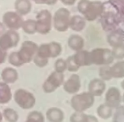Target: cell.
I'll return each instance as SVG.
<instances>
[{
  "instance_id": "cell-18",
  "label": "cell",
  "mask_w": 124,
  "mask_h": 122,
  "mask_svg": "<svg viewBox=\"0 0 124 122\" xmlns=\"http://www.w3.org/2000/svg\"><path fill=\"white\" fill-rule=\"evenodd\" d=\"M46 115L49 122H62L64 119V114L62 110L56 107L48 108Z\"/></svg>"
},
{
  "instance_id": "cell-20",
  "label": "cell",
  "mask_w": 124,
  "mask_h": 122,
  "mask_svg": "<svg viewBox=\"0 0 124 122\" xmlns=\"http://www.w3.org/2000/svg\"><path fill=\"white\" fill-rule=\"evenodd\" d=\"M86 24V20L83 17L76 15L70 18L69 28L74 31L80 32L85 28Z\"/></svg>"
},
{
  "instance_id": "cell-13",
  "label": "cell",
  "mask_w": 124,
  "mask_h": 122,
  "mask_svg": "<svg viewBox=\"0 0 124 122\" xmlns=\"http://www.w3.org/2000/svg\"><path fill=\"white\" fill-rule=\"evenodd\" d=\"M100 23L103 30L105 31H112L115 30L118 25V20L116 15L108 12L102 15Z\"/></svg>"
},
{
  "instance_id": "cell-33",
  "label": "cell",
  "mask_w": 124,
  "mask_h": 122,
  "mask_svg": "<svg viewBox=\"0 0 124 122\" xmlns=\"http://www.w3.org/2000/svg\"><path fill=\"white\" fill-rule=\"evenodd\" d=\"M87 114L83 112L75 111L70 117V122H86Z\"/></svg>"
},
{
  "instance_id": "cell-23",
  "label": "cell",
  "mask_w": 124,
  "mask_h": 122,
  "mask_svg": "<svg viewBox=\"0 0 124 122\" xmlns=\"http://www.w3.org/2000/svg\"><path fill=\"white\" fill-rule=\"evenodd\" d=\"M16 12L21 16L28 14L31 9V3L30 0H16L15 2Z\"/></svg>"
},
{
  "instance_id": "cell-35",
  "label": "cell",
  "mask_w": 124,
  "mask_h": 122,
  "mask_svg": "<svg viewBox=\"0 0 124 122\" xmlns=\"http://www.w3.org/2000/svg\"><path fill=\"white\" fill-rule=\"evenodd\" d=\"M67 66V70L70 72L77 71L80 67H79L75 62L73 55L69 56L65 60Z\"/></svg>"
},
{
  "instance_id": "cell-7",
  "label": "cell",
  "mask_w": 124,
  "mask_h": 122,
  "mask_svg": "<svg viewBox=\"0 0 124 122\" xmlns=\"http://www.w3.org/2000/svg\"><path fill=\"white\" fill-rule=\"evenodd\" d=\"M14 99L16 104L23 109H31L36 103V99L34 95L22 88H19L15 91Z\"/></svg>"
},
{
  "instance_id": "cell-3",
  "label": "cell",
  "mask_w": 124,
  "mask_h": 122,
  "mask_svg": "<svg viewBox=\"0 0 124 122\" xmlns=\"http://www.w3.org/2000/svg\"><path fill=\"white\" fill-rule=\"evenodd\" d=\"M90 53L92 64L95 65H109L114 59L111 50L108 48H95L90 51Z\"/></svg>"
},
{
  "instance_id": "cell-21",
  "label": "cell",
  "mask_w": 124,
  "mask_h": 122,
  "mask_svg": "<svg viewBox=\"0 0 124 122\" xmlns=\"http://www.w3.org/2000/svg\"><path fill=\"white\" fill-rule=\"evenodd\" d=\"M68 45L72 50L77 52L82 50L84 46V40L78 35H71L68 39Z\"/></svg>"
},
{
  "instance_id": "cell-39",
  "label": "cell",
  "mask_w": 124,
  "mask_h": 122,
  "mask_svg": "<svg viewBox=\"0 0 124 122\" xmlns=\"http://www.w3.org/2000/svg\"><path fill=\"white\" fill-rule=\"evenodd\" d=\"M86 122H99L97 118L92 115H87Z\"/></svg>"
},
{
  "instance_id": "cell-17",
  "label": "cell",
  "mask_w": 124,
  "mask_h": 122,
  "mask_svg": "<svg viewBox=\"0 0 124 122\" xmlns=\"http://www.w3.org/2000/svg\"><path fill=\"white\" fill-rule=\"evenodd\" d=\"M107 42L112 48L124 43V33L119 29L112 31L107 36Z\"/></svg>"
},
{
  "instance_id": "cell-46",
  "label": "cell",
  "mask_w": 124,
  "mask_h": 122,
  "mask_svg": "<svg viewBox=\"0 0 124 122\" xmlns=\"http://www.w3.org/2000/svg\"><path fill=\"white\" fill-rule=\"evenodd\" d=\"M122 101L124 103V93L123 94V96H122Z\"/></svg>"
},
{
  "instance_id": "cell-42",
  "label": "cell",
  "mask_w": 124,
  "mask_h": 122,
  "mask_svg": "<svg viewBox=\"0 0 124 122\" xmlns=\"http://www.w3.org/2000/svg\"><path fill=\"white\" fill-rule=\"evenodd\" d=\"M111 1L117 5H119L120 7L124 4V0H111Z\"/></svg>"
},
{
  "instance_id": "cell-32",
  "label": "cell",
  "mask_w": 124,
  "mask_h": 122,
  "mask_svg": "<svg viewBox=\"0 0 124 122\" xmlns=\"http://www.w3.org/2000/svg\"><path fill=\"white\" fill-rule=\"evenodd\" d=\"M111 52L114 59L121 60L124 58V43L113 47Z\"/></svg>"
},
{
  "instance_id": "cell-4",
  "label": "cell",
  "mask_w": 124,
  "mask_h": 122,
  "mask_svg": "<svg viewBox=\"0 0 124 122\" xmlns=\"http://www.w3.org/2000/svg\"><path fill=\"white\" fill-rule=\"evenodd\" d=\"M36 32L41 35L48 34L51 30L52 22V15L47 9H43L36 16Z\"/></svg>"
},
{
  "instance_id": "cell-45",
  "label": "cell",
  "mask_w": 124,
  "mask_h": 122,
  "mask_svg": "<svg viewBox=\"0 0 124 122\" xmlns=\"http://www.w3.org/2000/svg\"><path fill=\"white\" fill-rule=\"evenodd\" d=\"M3 119V114L0 112V122H1Z\"/></svg>"
},
{
  "instance_id": "cell-5",
  "label": "cell",
  "mask_w": 124,
  "mask_h": 122,
  "mask_svg": "<svg viewBox=\"0 0 124 122\" xmlns=\"http://www.w3.org/2000/svg\"><path fill=\"white\" fill-rule=\"evenodd\" d=\"M70 18V12L67 8H59L55 12L53 18L55 29L60 32L66 31L69 28Z\"/></svg>"
},
{
  "instance_id": "cell-25",
  "label": "cell",
  "mask_w": 124,
  "mask_h": 122,
  "mask_svg": "<svg viewBox=\"0 0 124 122\" xmlns=\"http://www.w3.org/2000/svg\"><path fill=\"white\" fill-rule=\"evenodd\" d=\"M112 108L105 103L100 105L96 109L98 116L102 119L107 120L112 116Z\"/></svg>"
},
{
  "instance_id": "cell-37",
  "label": "cell",
  "mask_w": 124,
  "mask_h": 122,
  "mask_svg": "<svg viewBox=\"0 0 124 122\" xmlns=\"http://www.w3.org/2000/svg\"><path fill=\"white\" fill-rule=\"evenodd\" d=\"M36 4H46L52 5L55 4L58 0H32Z\"/></svg>"
},
{
  "instance_id": "cell-19",
  "label": "cell",
  "mask_w": 124,
  "mask_h": 122,
  "mask_svg": "<svg viewBox=\"0 0 124 122\" xmlns=\"http://www.w3.org/2000/svg\"><path fill=\"white\" fill-rule=\"evenodd\" d=\"M1 77L4 83L8 84H13L17 80L18 74L16 69L11 67H6L2 70Z\"/></svg>"
},
{
  "instance_id": "cell-34",
  "label": "cell",
  "mask_w": 124,
  "mask_h": 122,
  "mask_svg": "<svg viewBox=\"0 0 124 122\" xmlns=\"http://www.w3.org/2000/svg\"><path fill=\"white\" fill-rule=\"evenodd\" d=\"M55 71L63 73L67 70L66 60L62 58H59L56 60L54 63Z\"/></svg>"
},
{
  "instance_id": "cell-43",
  "label": "cell",
  "mask_w": 124,
  "mask_h": 122,
  "mask_svg": "<svg viewBox=\"0 0 124 122\" xmlns=\"http://www.w3.org/2000/svg\"><path fill=\"white\" fill-rule=\"evenodd\" d=\"M5 28L3 23L0 22V36L5 33Z\"/></svg>"
},
{
  "instance_id": "cell-44",
  "label": "cell",
  "mask_w": 124,
  "mask_h": 122,
  "mask_svg": "<svg viewBox=\"0 0 124 122\" xmlns=\"http://www.w3.org/2000/svg\"><path fill=\"white\" fill-rule=\"evenodd\" d=\"M121 86L122 87V88L124 90V80H123L121 83Z\"/></svg>"
},
{
  "instance_id": "cell-8",
  "label": "cell",
  "mask_w": 124,
  "mask_h": 122,
  "mask_svg": "<svg viewBox=\"0 0 124 122\" xmlns=\"http://www.w3.org/2000/svg\"><path fill=\"white\" fill-rule=\"evenodd\" d=\"M64 75L63 73L55 71L51 72L42 85V89L46 93H51L55 91L64 83Z\"/></svg>"
},
{
  "instance_id": "cell-29",
  "label": "cell",
  "mask_w": 124,
  "mask_h": 122,
  "mask_svg": "<svg viewBox=\"0 0 124 122\" xmlns=\"http://www.w3.org/2000/svg\"><path fill=\"white\" fill-rule=\"evenodd\" d=\"M8 62L13 66L19 67L24 64L21 61L18 55V52H11L8 56Z\"/></svg>"
},
{
  "instance_id": "cell-2",
  "label": "cell",
  "mask_w": 124,
  "mask_h": 122,
  "mask_svg": "<svg viewBox=\"0 0 124 122\" xmlns=\"http://www.w3.org/2000/svg\"><path fill=\"white\" fill-rule=\"evenodd\" d=\"M94 102V97L89 92L75 94L71 99V106L77 112H83L91 108Z\"/></svg>"
},
{
  "instance_id": "cell-31",
  "label": "cell",
  "mask_w": 124,
  "mask_h": 122,
  "mask_svg": "<svg viewBox=\"0 0 124 122\" xmlns=\"http://www.w3.org/2000/svg\"><path fill=\"white\" fill-rule=\"evenodd\" d=\"M112 122H124V106L116 107L112 116Z\"/></svg>"
},
{
  "instance_id": "cell-15",
  "label": "cell",
  "mask_w": 124,
  "mask_h": 122,
  "mask_svg": "<svg viewBox=\"0 0 124 122\" xmlns=\"http://www.w3.org/2000/svg\"><path fill=\"white\" fill-rule=\"evenodd\" d=\"M106 88V84L105 81L100 78L93 79L88 84V92L94 97L101 96Z\"/></svg>"
},
{
  "instance_id": "cell-38",
  "label": "cell",
  "mask_w": 124,
  "mask_h": 122,
  "mask_svg": "<svg viewBox=\"0 0 124 122\" xmlns=\"http://www.w3.org/2000/svg\"><path fill=\"white\" fill-rule=\"evenodd\" d=\"M7 56V52L0 48V65L3 63L6 60Z\"/></svg>"
},
{
  "instance_id": "cell-28",
  "label": "cell",
  "mask_w": 124,
  "mask_h": 122,
  "mask_svg": "<svg viewBox=\"0 0 124 122\" xmlns=\"http://www.w3.org/2000/svg\"><path fill=\"white\" fill-rule=\"evenodd\" d=\"M25 122H45V118L41 112L34 110L28 114Z\"/></svg>"
},
{
  "instance_id": "cell-24",
  "label": "cell",
  "mask_w": 124,
  "mask_h": 122,
  "mask_svg": "<svg viewBox=\"0 0 124 122\" xmlns=\"http://www.w3.org/2000/svg\"><path fill=\"white\" fill-rule=\"evenodd\" d=\"M112 78H124V61H120L110 67Z\"/></svg>"
},
{
  "instance_id": "cell-40",
  "label": "cell",
  "mask_w": 124,
  "mask_h": 122,
  "mask_svg": "<svg viewBox=\"0 0 124 122\" xmlns=\"http://www.w3.org/2000/svg\"><path fill=\"white\" fill-rule=\"evenodd\" d=\"M62 3L63 4L68 6H71L74 5L77 0H60Z\"/></svg>"
},
{
  "instance_id": "cell-1",
  "label": "cell",
  "mask_w": 124,
  "mask_h": 122,
  "mask_svg": "<svg viewBox=\"0 0 124 122\" xmlns=\"http://www.w3.org/2000/svg\"><path fill=\"white\" fill-rule=\"evenodd\" d=\"M77 9L86 20L92 21L103 14L104 6L100 1L80 0L78 3Z\"/></svg>"
},
{
  "instance_id": "cell-14",
  "label": "cell",
  "mask_w": 124,
  "mask_h": 122,
  "mask_svg": "<svg viewBox=\"0 0 124 122\" xmlns=\"http://www.w3.org/2000/svg\"><path fill=\"white\" fill-rule=\"evenodd\" d=\"M81 87V81L79 76L77 74H72L63 84L64 90L69 94H75Z\"/></svg>"
},
{
  "instance_id": "cell-30",
  "label": "cell",
  "mask_w": 124,
  "mask_h": 122,
  "mask_svg": "<svg viewBox=\"0 0 124 122\" xmlns=\"http://www.w3.org/2000/svg\"><path fill=\"white\" fill-rule=\"evenodd\" d=\"M110 67L109 65H105L102 66L99 68V75L101 79L105 81H109L112 78L110 73Z\"/></svg>"
},
{
  "instance_id": "cell-11",
  "label": "cell",
  "mask_w": 124,
  "mask_h": 122,
  "mask_svg": "<svg viewBox=\"0 0 124 122\" xmlns=\"http://www.w3.org/2000/svg\"><path fill=\"white\" fill-rule=\"evenodd\" d=\"M23 21L21 16L16 12H7L2 17L4 25L11 30L16 31L21 28Z\"/></svg>"
},
{
  "instance_id": "cell-27",
  "label": "cell",
  "mask_w": 124,
  "mask_h": 122,
  "mask_svg": "<svg viewBox=\"0 0 124 122\" xmlns=\"http://www.w3.org/2000/svg\"><path fill=\"white\" fill-rule=\"evenodd\" d=\"M21 28L26 34L30 35L35 34L36 32L35 20L29 19L23 21Z\"/></svg>"
},
{
  "instance_id": "cell-10",
  "label": "cell",
  "mask_w": 124,
  "mask_h": 122,
  "mask_svg": "<svg viewBox=\"0 0 124 122\" xmlns=\"http://www.w3.org/2000/svg\"><path fill=\"white\" fill-rule=\"evenodd\" d=\"M19 40V34L16 31L9 30L0 36V48L6 51L16 47Z\"/></svg>"
},
{
  "instance_id": "cell-36",
  "label": "cell",
  "mask_w": 124,
  "mask_h": 122,
  "mask_svg": "<svg viewBox=\"0 0 124 122\" xmlns=\"http://www.w3.org/2000/svg\"><path fill=\"white\" fill-rule=\"evenodd\" d=\"M33 61L34 64L39 68H43L45 67L48 63V60L41 59L37 56L36 55H35Z\"/></svg>"
},
{
  "instance_id": "cell-26",
  "label": "cell",
  "mask_w": 124,
  "mask_h": 122,
  "mask_svg": "<svg viewBox=\"0 0 124 122\" xmlns=\"http://www.w3.org/2000/svg\"><path fill=\"white\" fill-rule=\"evenodd\" d=\"M3 117L8 122H17L19 115L18 113L11 108H6L3 111Z\"/></svg>"
},
{
  "instance_id": "cell-22",
  "label": "cell",
  "mask_w": 124,
  "mask_h": 122,
  "mask_svg": "<svg viewBox=\"0 0 124 122\" xmlns=\"http://www.w3.org/2000/svg\"><path fill=\"white\" fill-rule=\"evenodd\" d=\"M12 98L11 89L8 84L4 82H0V104H7Z\"/></svg>"
},
{
  "instance_id": "cell-41",
  "label": "cell",
  "mask_w": 124,
  "mask_h": 122,
  "mask_svg": "<svg viewBox=\"0 0 124 122\" xmlns=\"http://www.w3.org/2000/svg\"><path fill=\"white\" fill-rule=\"evenodd\" d=\"M119 14L120 17L121 18L124 19V4L120 7Z\"/></svg>"
},
{
  "instance_id": "cell-6",
  "label": "cell",
  "mask_w": 124,
  "mask_h": 122,
  "mask_svg": "<svg viewBox=\"0 0 124 122\" xmlns=\"http://www.w3.org/2000/svg\"><path fill=\"white\" fill-rule=\"evenodd\" d=\"M62 47L60 43L57 42H51L49 43L42 44L38 47L36 55L46 60L49 58H55L62 52Z\"/></svg>"
},
{
  "instance_id": "cell-9",
  "label": "cell",
  "mask_w": 124,
  "mask_h": 122,
  "mask_svg": "<svg viewBox=\"0 0 124 122\" xmlns=\"http://www.w3.org/2000/svg\"><path fill=\"white\" fill-rule=\"evenodd\" d=\"M38 46L31 40L24 41L18 51L20 59L24 64L30 63L37 53Z\"/></svg>"
},
{
  "instance_id": "cell-16",
  "label": "cell",
  "mask_w": 124,
  "mask_h": 122,
  "mask_svg": "<svg viewBox=\"0 0 124 122\" xmlns=\"http://www.w3.org/2000/svg\"><path fill=\"white\" fill-rule=\"evenodd\" d=\"M75 63L79 67L89 66L92 65L90 52L82 50L73 55Z\"/></svg>"
},
{
  "instance_id": "cell-12",
  "label": "cell",
  "mask_w": 124,
  "mask_h": 122,
  "mask_svg": "<svg viewBox=\"0 0 124 122\" xmlns=\"http://www.w3.org/2000/svg\"><path fill=\"white\" fill-rule=\"evenodd\" d=\"M122 96L120 90L116 87H111L105 94V104L112 108H116L120 105Z\"/></svg>"
}]
</instances>
